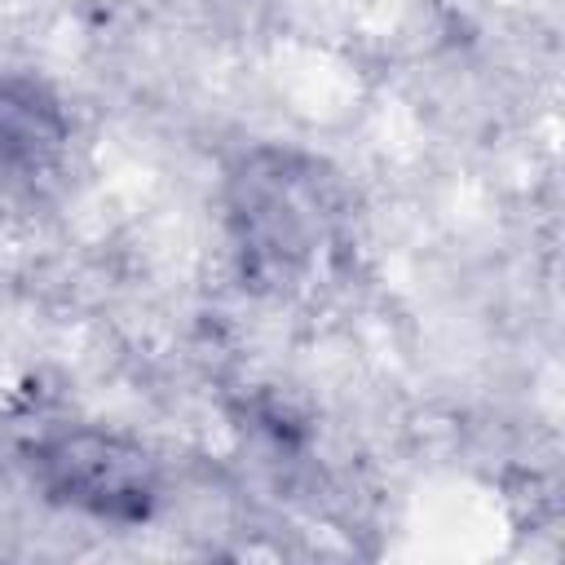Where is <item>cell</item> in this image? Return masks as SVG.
Here are the masks:
<instances>
[{
	"label": "cell",
	"instance_id": "obj_1",
	"mask_svg": "<svg viewBox=\"0 0 565 565\" xmlns=\"http://www.w3.org/2000/svg\"><path fill=\"white\" fill-rule=\"evenodd\" d=\"M230 225L243 274H252L256 282H291L331 238V181L309 159L260 150L243 159L230 181Z\"/></svg>",
	"mask_w": 565,
	"mask_h": 565
},
{
	"label": "cell",
	"instance_id": "obj_2",
	"mask_svg": "<svg viewBox=\"0 0 565 565\" xmlns=\"http://www.w3.org/2000/svg\"><path fill=\"white\" fill-rule=\"evenodd\" d=\"M31 477L53 503L93 521L137 525L159 508V463L150 450L93 424L40 437L31 450Z\"/></svg>",
	"mask_w": 565,
	"mask_h": 565
},
{
	"label": "cell",
	"instance_id": "obj_3",
	"mask_svg": "<svg viewBox=\"0 0 565 565\" xmlns=\"http://www.w3.org/2000/svg\"><path fill=\"white\" fill-rule=\"evenodd\" d=\"M66 141L62 110L26 79L0 84V185H22L44 172Z\"/></svg>",
	"mask_w": 565,
	"mask_h": 565
}]
</instances>
